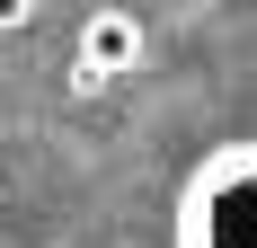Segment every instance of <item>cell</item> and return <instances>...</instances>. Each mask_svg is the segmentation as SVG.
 Segmentation results:
<instances>
[{"instance_id":"obj_1","label":"cell","mask_w":257,"mask_h":248,"mask_svg":"<svg viewBox=\"0 0 257 248\" xmlns=\"http://www.w3.org/2000/svg\"><path fill=\"white\" fill-rule=\"evenodd\" d=\"M178 248H257V142L213 151L178 195Z\"/></svg>"},{"instance_id":"obj_2","label":"cell","mask_w":257,"mask_h":248,"mask_svg":"<svg viewBox=\"0 0 257 248\" xmlns=\"http://www.w3.org/2000/svg\"><path fill=\"white\" fill-rule=\"evenodd\" d=\"M142 53H151L142 18H133V9H98V18L80 27V89H98V80H115V71H142Z\"/></svg>"},{"instance_id":"obj_3","label":"cell","mask_w":257,"mask_h":248,"mask_svg":"<svg viewBox=\"0 0 257 248\" xmlns=\"http://www.w3.org/2000/svg\"><path fill=\"white\" fill-rule=\"evenodd\" d=\"M27 18H36V0H0V36H18Z\"/></svg>"}]
</instances>
